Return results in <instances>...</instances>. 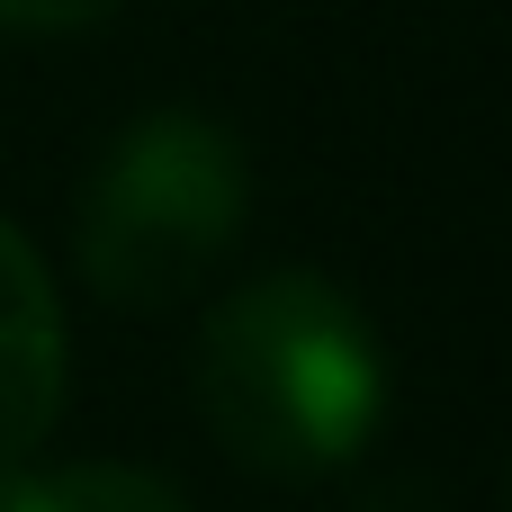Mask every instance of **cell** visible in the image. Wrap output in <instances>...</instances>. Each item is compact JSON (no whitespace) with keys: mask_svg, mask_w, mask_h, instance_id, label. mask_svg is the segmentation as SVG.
<instances>
[{"mask_svg":"<svg viewBox=\"0 0 512 512\" xmlns=\"http://www.w3.org/2000/svg\"><path fill=\"white\" fill-rule=\"evenodd\" d=\"M189 396L252 477H333L387 414V342L324 270H261L207 306Z\"/></svg>","mask_w":512,"mask_h":512,"instance_id":"cell-1","label":"cell"},{"mask_svg":"<svg viewBox=\"0 0 512 512\" xmlns=\"http://www.w3.org/2000/svg\"><path fill=\"white\" fill-rule=\"evenodd\" d=\"M252 225V153L207 108L126 117L72 189V270L99 306L162 315L198 297Z\"/></svg>","mask_w":512,"mask_h":512,"instance_id":"cell-2","label":"cell"},{"mask_svg":"<svg viewBox=\"0 0 512 512\" xmlns=\"http://www.w3.org/2000/svg\"><path fill=\"white\" fill-rule=\"evenodd\" d=\"M63 387H72L63 288L45 252L0 216V468L45 450V432L63 423Z\"/></svg>","mask_w":512,"mask_h":512,"instance_id":"cell-3","label":"cell"},{"mask_svg":"<svg viewBox=\"0 0 512 512\" xmlns=\"http://www.w3.org/2000/svg\"><path fill=\"white\" fill-rule=\"evenodd\" d=\"M0 512H198L171 477L126 459H18L0 468Z\"/></svg>","mask_w":512,"mask_h":512,"instance_id":"cell-4","label":"cell"},{"mask_svg":"<svg viewBox=\"0 0 512 512\" xmlns=\"http://www.w3.org/2000/svg\"><path fill=\"white\" fill-rule=\"evenodd\" d=\"M126 0H0V27L9 36H81L99 18H117Z\"/></svg>","mask_w":512,"mask_h":512,"instance_id":"cell-5","label":"cell"}]
</instances>
